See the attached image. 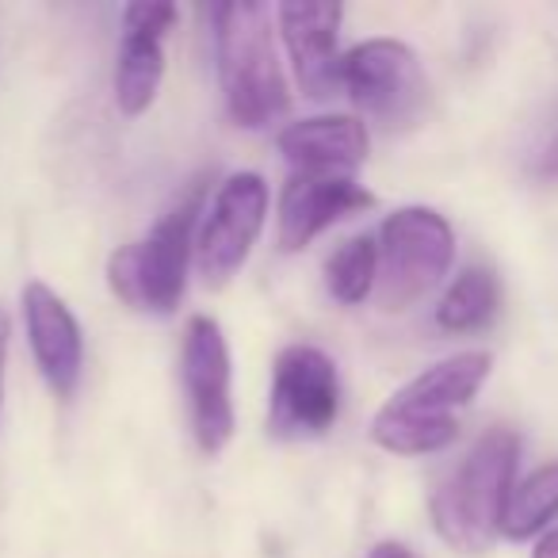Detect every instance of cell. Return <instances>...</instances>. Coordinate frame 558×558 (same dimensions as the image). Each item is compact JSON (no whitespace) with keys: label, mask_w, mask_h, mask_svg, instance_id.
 I'll return each mask as SVG.
<instances>
[{"label":"cell","mask_w":558,"mask_h":558,"mask_svg":"<svg viewBox=\"0 0 558 558\" xmlns=\"http://www.w3.org/2000/svg\"><path fill=\"white\" fill-rule=\"evenodd\" d=\"M210 195V172H199L172 199L142 241L119 245L108 260V288L123 306L142 314H172L184 299L187 264L195 256L203 210Z\"/></svg>","instance_id":"obj_2"},{"label":"cell","mask_w":558,"mask_h":558,"mask_svg":"<svg viewBox=\"0 0 558 558\" xmlns=\"http://www.w3.org/2000/svg\"><path fill=\"white\" fill-rule=\"evenodd\" d=\"M375 195L352 177H318L295 172L279 192V248L299 253L333 222L372 210Z\"/></svg>","instance_id":"obj_11"},{"label":"cell","mask_w":558,"mask_h":558,"mask_svg":"<svg viewBox=\"0 0 558 558\" xmlns=\"http://www.w3.org/2000/svg\"><path fill=\"white\" fill-rule=\"evenodd\" d=\"M276 146L295 172L352 177L367 161L372 134H367L364 119L356 116H314L283 126Z\"/></svg>","instance_id":"obj_13"},{"label":"cell","mask_w":558,"mask_h":558,"mask_svg":"<svg viewBox=\"0 0 558 558\" xmlns=\"http://www.w3.org/2000/svg\"><path fill=\"white\" fill-rule=\"evenodd\" d=\"M341 4L329 0H283L276 9V27L295 65V81L311 100H333L344 93L337 43H341Z\"/></svg>","instance_id":"obj_10"},{"label":"cell","mask_w":558,"mask_h":558,"mask_svg":"<svg viewBox=\"0 0 558 558\" xmlns=\"http://www.w3.org/2000/svg\"><path fill=\"white\" fill-rule=\"evenodd\" d=\"M341 85L383 131H405L425 116L428 77L421 58L398 39H367L341 62Z\"/></svg>","instance_id":"obj_6"},{"label":"cell","mask_w":558,"mask_h":558,"mask_svg":"<svg viewBox=\"0 0 558 558\" xmlns=\"http://www.w3.org/2000/svg\"><path fill=\"white\" fill-rule=\"evenodd\" d=\"M341 417V372L314 344H288L271 364L268 433L276 440H318Z\"/></svg>","instance_id":"obj_7"},{"label":"cell","mask_w":558,"mask_h":558,"mask_svg":"<svg viewBox=\"0 0 558 558\" xmlns=\"http://www.w3.org/2000/svg\"><path fill=\"white\" fill-rule=\"evenodd\" d=\"M520 436L512 428H489L474 440L463 463L433 489V527L459 555H486L501 535L505 505L517 486Z\"/></svg>","instance_id":"obj_3"},{"label":"cell","mask_w":558,"mask_h":558,"mask_svg":"<svg viewBox=\"0 0 558 558\" xmlns=\"http://www.w3.org/2000/svg\"><path fill=\"white\" fill-rule=\"evenodd\" d=\"M20 306H24L27 341H32L35 364H39L47 387L58 398H73L81 372H85V337H81L73 311L39 279H32L20 291Z\"/></svg>","instance_id":"obj_12"},{"label":"cell","mask_w":558,"mask_h":558,"mask_svg":"<svg viewBox=\"0 0 558 558\" xmlns=\"http://www.w3.org/2000/svg\"><path fill=\"white\" fill-rule=\"evenodd\" d=\"M379 283V238L360 233L349 238L326 260V288L341 306H360L367 295H375Z\"/></svg>","instance_id":"obj_17"},{"label":"cell","mask_w":558,"mask_h":558,"mask_svg":"<svg viewBox=\"0 0 558 558\" xmlns=\"http://www.w3.org/2000/svg\"><path fill=\"white\" fill-rule=\"evenodd\" d=\"M177 24V4L165 0H138L123 9V32L131 35H149V39H165Z\"/></svg>","instance_id":"obj_18"},{"label":"cell","mask_w":558,"mask_h":558,"mask_svg":"<svg viewBox=\"0 0 558 558\" xmlns=\"http://www.w3.org/2000/svg\"><path fill=\"white\" fill-rule=\"evenodd\" d=\"M165 81V39L123 32L116 58V104L123 116L138 119L154 108Z\"/></svg>","instance_id":"obj_14"},{"label":"cell","mask_w":558,"mask_h":558,"mask_svg":"<svg viewBox=\"0 0 558 558\" xmlns=\"http://www.w3.org/2000/svg\"><path fill=\"white\" fill-rule=\"evenodd\" d=\"M497 306H501L497 276L486 264H471L444 291L440 306H436V326L444 333H478V329H486L497 318Z\"/></svg>","instance_id":"obj_15"},{"label":"cell","mask_w":558,"mask_h":558,"mask_svg":"<svg viewBox=\"0 0 558 558\" xmlns=\"http://www.w3.org/2000/svg\"><path fill=\"white\" fill-rule=\"evenodd\" d=\"M268 218V184L260 172H233L218 184L195 233V268L207 288H226L248 260Z\"/></svg>","instance_id":"obj_8"},{"label":"cell","mask_w":558,"mask_h":558,"mask_svg":"<svg viewBox=\"0 0 558 558\" xmlns=\"http://www.w3.org/2000/svg\"><path fill=\"white\" fill-rule=\"evenodd\" d=\"M210 27L226 111L245 131H268L291 108L288 77L276 54L271 9L260 0H226L210 9Z\"/></svg>","instance_id":"obj_1"},{"label":"cell","mask_w":558,"mask_h":558,"mask_svg":"<svg viewBox=\"0 0 558 558\" xmlns=\"http://www.w3.org/2000/svg\"><path fill=\"white\" fill-rule=\"evenodd\" d=\"M532 558H558V527L539 535V543L532 547Z\"/></svg>","instance_id":"obj_22"},{"label":"cell","mask_w":558,"mask_h":558,"mask_svg":"<svg viewBox=\"0 0 558 558\" xmlns=\"http://www.w3.org/2000/svg\"><path fill=\"white\" fill-rule=\"evenodd\" d=\"M367 558H421L413 547H405V543H398V539H383V543H375L372 550H367Z\"/></svg>","instance_id":"obj_20"},{"label":"cell","mask_w":558,"mask_h":558,"mask_svg":"<svg viewBox=\"0 0 558 558\" xmlns=\"http://www.w3.org/2000/svg\"><path fill=\"white\" fill-rule=\"evenodd\" d=\"M558 520V463H547L532 471L524 482H517L505 505L501 535L505 539H532L535 532Z\"/></svg>","instance_id":"obj_16"},{"label":"cell","mask_w":558,"mask_h":558,"mask_svg":"<svg viewBox=\"0 0 558 558\" xmlns=\"http://www.w3.org/2000/svg\"><path fill=\"white\" fill-rule=\"evenodd\" d=\"M180 383L187 398V421L203 456H218L233 436L230 402V344L215 318L195 314L180 341Z\"/></svg>","instance_id":"obj_9"},{"label":"cell","mask_w":558,"mask_h":558,"mask_svg":"<svg viewBox=\"0 0 558 558\" xmlns=\"http://www.w3.org/2000/svg\"><path fill=\"white\" fill-rule=\"evenodd\" d=\"M539 177L558 180V134L550 138V146L543 149V157H539Z\"/></svg>","instance_id":"obj_21"},{"label":"cell","mask_w":558,"mask_h":558,"mask_svg":"<svg viewBox=\"0 0 558 558\" xmlns=\"http://www.w3.org/2000/svg\"><path fill=\"white\" fill-rule=\"evenodd\" d=\"M489 352H456L425 367L375 413L372 440L390 456H436L451 448L459 436L456 413L474 402L482 383L489 379Z\"/></svg>","instance_id":"obj_4"},{"label":"cell","mask_w":558,"mask_h":558,"mask_svg":"<svg viewBox=\"0 0 558 558\" xmlns=\"http://www.w3.org/2000/svg\"><path fill=\"white\" fill-rule=\"evenodd\" d=\"M9 337H12V318L0 303V405H4V364H9Z\"/></svg>","instance_id":"obj_19"},{"label":"cell","mask_w":558,"mask_h":558,"mask_svg":"<svg viewBox=\"0 0 558 558\" xmlns=\"http://www.w3.org/2000/svg\"><path fill=\"white\" fill-rule=\"evenodd\" d=\"M456 260V230L433 207H398L379 226V283L383 311H405L425 299Z\"/></svg>","instance_id":"obj_5"}]
</instances>
